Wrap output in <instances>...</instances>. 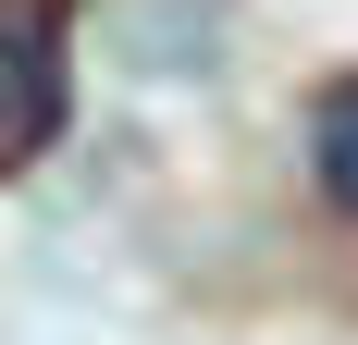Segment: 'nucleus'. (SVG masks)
Wrapping results in <instances>:
<instances>
[{"label":"nucleus","instance_id":"obj_1","mask_svg":"<svg viewBox=\"0 0 358 345\" xmlns=\"http://www.w3.org/2000/svg\"><path fill=\"white\" fill-rule=\"evenodd\" d=\"M50 124H62V13L0 0V161L50 148Z\"/></svg>","mask_w":358,"mask_h":345},{"label":"nucleus","instance_id":"obj_2","mask_svg":"<svg viewBox=\"0 0 358 345\" xmlns=\"http://www.w3.org/2000/svg\"><path fill=\"white\" fill-rule=\"evenodd\" d=\"M309 161H322V198L358 210V74L322 87V111H309Z\"/></svg>","mask_w":358,"mask_h":345}]
</instances>
